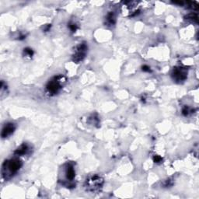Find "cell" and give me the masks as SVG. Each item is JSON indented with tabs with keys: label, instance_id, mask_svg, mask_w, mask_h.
<instances>
[{
	"label": "cell",
	"instance_id": "obj_1",
	"mask_svg": "<svg viewBox=\"0 0 199 199\" xmlns=\"http://www.w3.org/2000/svg\"><path fill=\"white\" fill-rule=\"evenodd\" d=\"M22 166V162L18 159H12L10 160L5 161L2 166V177L5 179L10 178L15 173H17V171Z\"/></svg>",
	"mask_w": 199,
	"mask_h": 199
},
{
	"label": "cell",
	"instance_id": "obj_2",
	"mask_svg": "<svg viewBox=\"0 0 199 199\" xmlns=\"http://www.w3.org/2000/svg\"><path fill=\"white\" fill-rule=\"evenodd\" d=\"M65 78L62 76H58L53 78L48 83L46 88L49 94H57L62 88L63 83H65Z\"/></svg>",
	"mask_w": 199,
	"mask_h": 199
},
{
	"label": "cell",
	"instance_id": "obj_3",
	"mask_svg": "<svg viewBox=\"0 0 199 199\" xmlns=\"http://www.w3.org/2000/svg\"><path fill=\"white\" fill-rule=\"evenodd\" d=\"M103 183H104V181L101 177L94 175V176L90 177L89 179H87L86 181V187L89 191L95 192L101 188Z\"/></svg>",
	"mask_w": 199,
	"mask_h": 199
},
{
	"label": "cell",
	"instance_id": "obj_4",
	"mask_svg": "<svg viewBox=\"0 0 199 199\" xmlns=\"http://www.w3.org/2000/svg\"><path fill=\"white\" fill-rule=\"evenodd\" d=\"M87 47L86 44H79L76 48V51H75V54L73 55V60L76 62H79L82 61L84 58L86 53H87Z\"/></svg>",
	"mask_w": 199,
	"mask_h": 199
},
{
	"label": "cell",
	"instance_id": "obj_5",
	"mask_svg": "<svg viewBox=\"0 0 199 199\" xmlns=\"http://www.w3.org/2000/svg\"><path fill=\"white\" fill-rule=\"evenodd\" d=\"M187 71L184 68H175L173 70V73H172V76H173V79H175L176 81L180 82L184 81L187 79Z\"/></svg>",
	"mask_w": 199,
	"mask_h": 199
},
{
	"label": "cell",
	"instance_id": "obj_6",
	"mask_svg": "<svg viewBox=\"0 0 199 199\" xmlns=\"http://www.w3.org/2000/svg\"><path fill=\"white\" fill-rule=\"evenodd\" d=\"M15 129H16V128H15L14 124L12 123L5 124V125H4V127L2 128V134H1V136H2V137L3 138V139L4 138L9 137V136H10L14 132Z\"/></svg>",
	"mask_w": 199,
	"mask_h": 199
},
{
	"label": "cell",
	"instance_id": "obj_7",
	"mask_svg": "<svg viewBox=\"0 0 199 199\" xmlns=\"http://www.w3.org/2000/svg\"><path fill=\"white\" fill-rule=\"evenodd\" d=\"M65 176H66L67 180H72L74 179L76 173H75V170L72 166L68 165L66 170H65Z\"/></svg>",
	"mask_w": 199,
	"mask_h": 199
},
{
	"label": "cell",
	"instance_id": "obj_8",
	"mask_svg": "<svg viewBox=\"0 0 199 199\" xmlns=\"http://www.w3.org/2000/svg\"><path fill=\"white\" fill-rule=\"evenodd\" d=\"M29 151V147L26 144L21 145L15 151V154L17 156H23L27 153V152Z\"/></svg>",
	"mask_w": 199,
	"mask_h": 199
},
{
	"label": "cell",
	"instance_id": "obj_9",
	"mask_svg": "<svg viewBox=\"0 0 199 199\" xmlns=\"http://www.w3.org/2000/svg\"><path fill=\"white\" fill-rule=\"evenodd\" d=\"M106 23L108 26H112L115 23V16L114 14V12H109L107 16H106Z\"/></svg>",
	"mask_w": 199,
	"mask_h": 199
},
{
	"label": "cell",
	"instance_id": "obj_10",
	"mask_svg": "<svg viewBox=\"0 0 199 199\" xmlns=\"http://www.w3.org/2000/svg\"><path fill=\"white\" fill-rule=\"evenodd\" d=\"M23 53H24V55L27 57H32L33 56V55H34V51H33V50L30 49V48H24Z\"/></svg>",
	"mask_w": 199,
	"mask_h": 199
},
{
	"label": "cell",
	"instance_id": "obj_11",
	"mask_svg": "<svg viewBox=\"0 0 199 199\" xmlns=\"http://www.w3.org/2000/svg\"><path fill=\"white\" fill-rule=\"evenodd\" d=\"M187 19H191V20H194V21H197V16L195 13H190V14L187 16Z\"/></svg>",
	"mask_w": 199,
	"mask_h": 199
},
{
	"label": "cell",
	"instance_id": "obj_12",
	"mask_svg": "<svg viewBox=\"0 0 199 199\" xmlns=\"http://www.w3.org/2000/svg\"><path fill=\"white\" fill-rule=\"evenodd\" d=\"M69 28H70V30H72V32H75L76 30V29H77V26H76L75 23H69Z\"/></svg>",
	"mask_w": 199,
	"mask_h": 199
},
{
	"label": "cell",
	"instance_id": "obj_13",
	"mask_svg": "<svg viewBox=\"0 0 199 199\" xmlns=\"http://www.w3.org/2000/svg\"><path fill=\"white\" fill-rule=\"evenodd\" d=\"M153 160L155 163H160L162 161V158L160 156H154Z\"/></svg>",
	"mask_w": 199,
	"mask_h": 199
},
{
	"label": "cell",
	"instance_id": "obj_14",
	"mask_svg": "<svg viewBox=\"0 0 199 199\" xmlns=\"http://www.w3.org/2000/svg\"><path fill=\"white\" fill-rule=\"evenodd\" d=\"M182 113H183V115H185V116H187V115L189 114V110L187 108H184L183 109V111H182Z\"/></svg>",
	"mask_w": 199,
	"mask_h": 199
},
{
	"label": "cell",
	"instance_id": "obj_15",
	"mask_svg": "<svg viewBox=\"0 0 199 199\" xmlns=\"http://www.w3.org/2000/svg\"><path fill=\"white\" fill-rule=\"evenodd\" d=\"M142 70L144 71V72H149L150 68L149 67V66H147V65H143V66H142Z\"/></svg>",
	"mask_w": 199,
	"mask_h": 199
}]
</instances>
